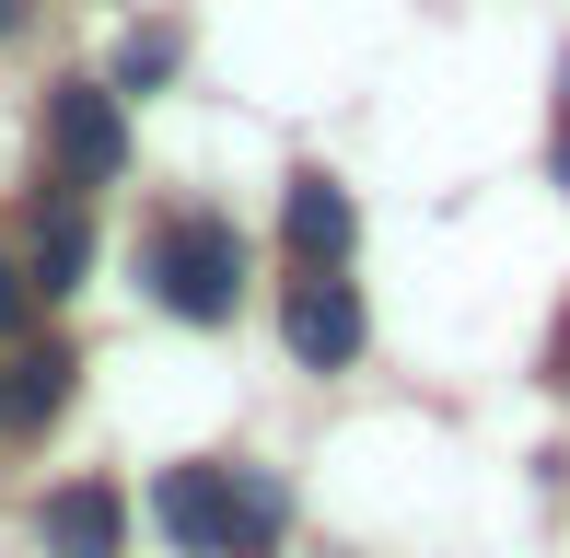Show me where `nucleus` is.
<instances>
[{
    "mask_svg": "<svg viewBox=\"0 0 570 558\" xmlns=\"http://www.w3.org/2000/svg\"><path fill=\"white\" fill-rule=\"evenodd\" d=\"M151 524H164L187 558H279L292 500H279V477H256V466H164L151 477Z\"/></svg>",
    "mask_w": 570,
    "mask_h": 558,
    "instance_id": "1",
    "label": "nucleus"
},
{
    "mask_svg": "<svg viewBox=\"0 0 570 558\" xmlns=\"http://www.w3.org/2000/svg\"><path fill=\"white\" fill-rule=\"evenodd\" d=\"M140 268H151V302H164V315H187V326H222L233 302H245V233H233L222 210L164 221Z\"/></svg>",
    "mask_w": 570,
    "mask_h": 558,
    "instance_id": "2",
    "label": "nucleus"
},
{
    "mask_svg": "<svg viewBox=\"0 0 570 558\" xmlns=\"http://www.w3.org/2000/svg\"><path fill=\"white\" fill-rule=\"evenodd\" d=\"M47 163H59V187H106V175L128 163L117 82H59L47 93Z\"/></svg>",
    "mask_w": 570,
    "mask_h": 558,
    "instance_id": "3",
    "label": "nucleus"
},
{
    "mask_svg": "<svg viewBox=\"0 0 570 558\" xmlns=\"http://www.w3.org/2000/svg\"><path fill=\"white\" fill-rule=\"evenodd\" d=\"M279 338H292V361H303V372L361 361V291H350L338 268H303V279H292V302H279Z\"/></svg>",
    "mask_w": 570,
    "mask_h": 558,
    "instance_id": "4",
    "label": "nucleus"
},
{
    "mask_svg": "<svg viewBox=\"0 0 570 558\" xmlns=\"http://www.w3.org/2000/svg\"><path fill=\"white\" fill-rule=\"evenodd\" d=\"M117 489L106 477H70V489H47V512H36V536H47V558H117Z\"/></svg>",
    "mask_w": 570,
    "mask_h": 558,
    "instance_id": "5",
    "label": "nucleus"
},
{
    "mask_svg": "<svg viewBox=\"0 0 570 558\" xmlns=\"http://www.w3.org/2000/svg\"><path fill=\"white\" fill-rule=\"evenodd\" d=\"M70 372H82V361H70L59 338L12 349V361H0V430H47V419L70 408Z\"/></svg>",
    "mask_w": 570,
    "mask_h": 558,
    "instance_id": "6",
    "label": "nucleus"
},
{
    "mask_svg": "<svg viewBox=\"0 0 570 558\" xmlns=\"http://www.w3.org/2000/svg\"><path fill=\"white\" fill-rule=\"evenodd\" d=\"M279 221H292V257L303 268H338L350 257V187H338V175H292Z\"/></svg>",
    "mask_w": 570,
    "mask_h": 558,
    "instance_id": "7",
    "label": "nucleus"
},
{
    "mask_svg": "<svg viewBox=\"0 0 570 558\" xmlns=\"http://www.w3.org/2000/svg\"><path fill=\"white\" fill-rule=\"evenodd\" d=\"M82 268H94V221L70 210V187H59L36 210V268H23V279H36V291H82Z\"/></svg>",
    "mask_w": 570,
    "mask_h": 558,
    "instance_id": "8",
    "label": "nucleus"
},
{
    "mask_svg": "<svg viewBox=\"0 0 570 558\" xmlns=\"http://www.w3.org/2000/svg\"><path fill=\"white\" fill-rule=\"evenodd\" d=\"M164 70H175V36H164V23H140V36L117 47V93H140V82H164Z\"/></svg>",
    "mask_w": 570,
    "mask_h": 558,
    "instance_id": "9",
    "label": "nucleus"
},
{
    "mask_svg": "<svg viewBox=\"0 0 570 558\" xmlns=\"http://www.w3.org/2000/svg\"><path fill=\"white\" fill-rule=\"evenodd\" d=\"M23 302H36V279H23V257H12V245H0V338H12V326H23Z\"/></svg>",
    "mask_w": 570,
    "mask_h": 558,
    "instance_id": "10",
    "label": "nucleus"
},
{
    "mask_svg": "<svg viewBox=\"0 0 570 558\" xmlns=\"http://www.w3.org/2000/svg\"><path fill=\"white\" fill-rule=\"evenodd\" d=\"M559 187H570V82H559Z\"/></svg>",
    "mask_w": 570,
    "mask_h": 558,
    "instance_id": "11",
    "label": "nucleus"
},
{
    "mask_svg": "<svg viewBox=\"0 0 570 558\" xmlns=\"http://www.w3.org/2000/svg\"><path fill=\"white\" fill-rule=\"evenodd\" d=\"M0 23H12V0H0Z\"/></svg>",
    "mask_w": 570,
    "mask_h": 558,
    "instance_id": "12",
    "label": "nucleus"
}]
</instances>
